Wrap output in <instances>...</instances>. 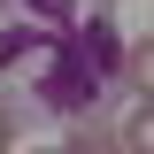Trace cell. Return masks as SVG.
Masks as SVG:
<instances>
[{
	"label": "cell",
	"instance_id": "3957f363",
	"mask_svg": "<svg viewBox=\"0 0 154 154\" xmlns=\"http://www.w3.org/2000/svg\"><path fill=\"white\" fill-rule=\"evenodd\" d=\"M123 85H131L139 100H154V38H139V46H123Z\"/></svg>",
	"mask_w": 154,
	"mask_h": 154
},
{
	"label": "cell",
	"instance_id": "5b68a950",
	"mask_svg": "<svg viewBox=\"0 0 154 154\" xmlns=\"http://www.w3.org/2000/svg\"><path fill=\"white\" fill-rule=\"evenodd\" d=\"M16 146V108H8V100H0V154Z\"/></svg>",
	"mask_w": 154,
	"mask_h": 154
},
{
	"label": "cell",
	"instance_id": "6da1fadb",
	"mask_svg": "<svg viewBox=\"0 0 154 154\" xmlns=\"http://www.w3.org/2000/svg\"><path fill=\"white\" fill-rule=\"evenodd\" d=\"M0 77H16L46 116L85 123L123 77V38L77 0H0Z\"/></svg>",
	"mask_w": 154,
	"mask_h": 154
},
{
	"label": "cell",
	"instance_id": "7a4b0ae2",
	"mask_svg": "<svg viewBox=\"0 0 154 154\" xmlns=\"http://www.w3.org/2000/svg\"><path fill=\"white\" fill-rule=\"evenodd\" d=\"M62 154H123V139L100 123V116H85V123H69V139H62Z\"/></svg>",
	"mask_w": 154,
	"mask_h": 154
},
{
	"label": "cell",
	"instance_id": "277c9868",
	"mask_svg": "<svg viewBox=\"0 0 154 154\" xmlns=\"http://www.w3.org/2000/svg\"><path fill=\"white\" fill-rule=\"evenodd\" d=\"M116 139H123V154H154V100H139V108L123 116V131H116Z\"/></svg>",
	"mask_w": 154,
	"mask_h": 154
}]
</instances>
